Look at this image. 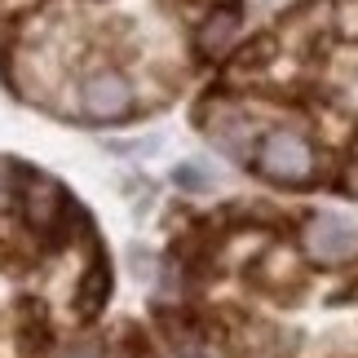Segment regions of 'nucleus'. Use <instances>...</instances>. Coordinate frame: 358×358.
I'll use <instances>...</instances> for the list:
<instances>
[{"label": "nucleus", "mask_w": 358, "mask_h": 358, "mask_svg": "<svg viewBox=\"0 0 358 358\" xmlns=\"http://www.w3.org/2000/svg\"><path fill=\"white\" fill-rule=\"evenodd\" d=\"M80 98H85V111L93 120H120L133 106V89H129V80H124L120 71H98L85 85Z\"/></svg>", "instance_id": "obj_1"}, {"label": "nucleus", "mask_w": 358, "mask_h": 358, "mask_svg": "<svg viewBox=\"0 0 358 358\" xmlns=\"http://www.w3.org/2000/svg\"><path fill=\"white\" fill-rule=\"evenodd\" d=\"M58 358H102V350L98 345H71V350H62Z\"/></svg>", "instance_id": "obj_2"}, {"label": "nucleus", "mask_w": 358, "mask_h": 358, "mask_svg": "<svg viewBox=\"0 0 358 358\" xmlns=\"http://www.w3.org/2000/svg\"><path fill=\"white\" fill-rule=\"evenodd\" d=\"M177 182H182V186H203L208 177H203V173H195V169H177Z\"/></svg>", "instance_id": "obj_3"}]
</instances>
